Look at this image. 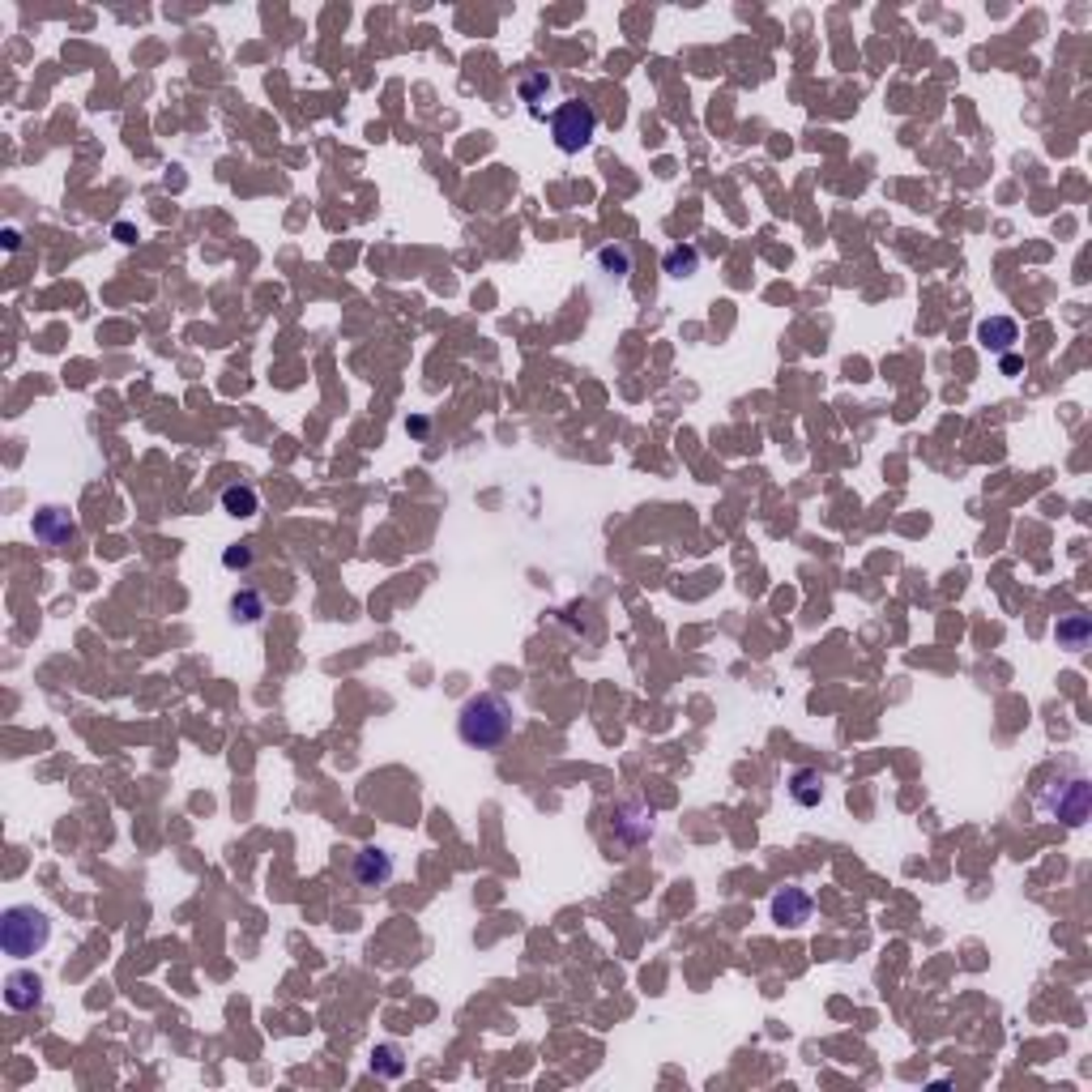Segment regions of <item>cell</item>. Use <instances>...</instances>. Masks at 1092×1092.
<instances>
[{"mask_svg":"<svg viewBox=\"0 0 1092 1092\" xmlns=\"http://www.w3.org/2000/svg\"><path fill=\"white\" fill-rule=\"evenodd\" d=\"M43 1003V978L30 969H18L5 978V1007L9 1012H30V1007Z\"/></svg>","mask_w":1092,"mask_h":1092,"instance_id":"9c48e42d","label":"cell"},{"mask_svg":"<svg viewBox=\"0 0 1092 1092\" xmlns=\"http://www.w3.org/2000/svg\"><path fill=\"white\" fill-rule=\"evenodd\" d=\"M5 248H9V252H18V248H22V235H18V231H13V227L5 231Z\"/></svg>","mask_w":1092,"mask_h":1092,"instance_id":"d6986e66","label":"cell"},{"mask_svg":"<svg viewBox=\"0 0 1092 1092\" xmlns=\"http://www.w3.org/2000/svg\"><path fill=\"white\" fill-rule=\"evenodd\" d=\"M35 537H39L43 547H52V551L69 547L73 537H77V520H73V512L60 508V503H47V508H39V512H35Z\"/></svg>","mask_w":1092,"mask_h":1092,"instance_id":"52a82bcc","label":"cell"},{"mask_svg":"<svg viewBox=\"0 0 1092 1092\" xmlns=\"http://www.w3.org/2000/svg\"><path fill=\"white\" fill-rule=\"evenodd\" d=\"M598 269L607 278H619L624 282L632 274V248L628 244H607V248H598Z\"/></svg>","mask_w":1092,"mask_h":1092,"instance_id":"2e32d148","label":"cell"},{"mask_svg":"<svg viewBox=\"0 0 1092 1092\" xmlns=\"http://www.w3.org/2000/svg\"><path fill=\"white\" fill-rule=\"evenodd\" d=\"M252 560H257V542H235L223 551V568H231V573H248Z\"/></svg>","mask_w":1092,"mask_h":1092,"instance_id":"ac0fdd59","label":"cell"},{"mask_svg":"<svg viewBox=\"0 0 1092 1092\" xmlns=\"http://www.w3.org/2000/svg\"><path fill=\"white\" fill-rule=\"evenodd\" d=\"M662 269H666L670 278H679V282H683V278H696V269H700V248H692V244H675V248H670L666 257H662Z\"/></svg>","mask_w":1092,"mask_h":1092,"instance_id":"5bb4252c","label":"cell"},{"mask_svg":"<svg viewBox=\"0 0 1092 1092\" xmlns=\"http://www.w3.org/2000/svg\"><path fill=\"white\" fill-rule=\"evenodd\" d=\"M47 939H52V918L35 904H9L0 914V948H5V956L26 961V956L47 948Z\"/></svg>","mask_w":1092,"mask_h":1092,"instance_id":"3957f363","label":"cell"},{"mask_svg":"<svg viewBox=\"0 0 1092 1092\" xmlns=\"http://www.w3.org/2000/svg\"><path fill=\"white\" fill-rule=\"evenodd\" d=\"M231 619H235V624H261V619H265V594L240 590V594L231 598Z\"/></svg>","mask_w":1092,"mask_h":1092,"instance_id":"e0dca14e","label":"cell"},{"mask_svg":"<svg viewBox=\"0 0 1092 1092\" xmlns=\"http://www.w3.org/2000/svg\"><path fill=\"white\" fill-rule=\"evenodd\" d=\"M223 512H227V516H235V520L257 516V512H261V495H257V486H248V482H231V486H223Z\"/></svg>","mask_w":1092,"mask_h":1092,"instance_id":"8fae6325","label":"cell"},{"mask_svg":"<svg viewBox=\"0 0 1092 1092\" xmlns=\"http://www.w3.org/2000/svg\"><path fill=\"white\" fill-rule=\"evenodd\" d=\"M978 342L990 350V355H1012L1020 342V325L1012 316H990V321L978 325Z\"/></svg>","mask_w":1092,"mask_h":1092,"instance_id":"30bf717a","label":"cell"},{"mask_svg":"<svg viewBox=\"0 0 1092 1092\" xmlns=\"http://www.w3.org/2000/svg\"><path fill=\"white\" fill-rule=\"evenodd\" d=\"M372 1071L380 1075V1080H401V1075H406V1054H401V1046H393V1041L376 1046L372 1050Z\"/></svg>","mask_w":1092,"mask_h":1092,"instance_id":"9a60e30c","label":"cell"},{"mask_svg":"<svg viewBox=\"0 0 1092 1092\" xmlns=\"http://www.w3.org/2000/svg\"><path fill=\"white\" fill-rule=\"evenodd\" d=\"M768 914H772V922H777V927L798 931V927H806V922H811L815 900H811V892H806V887H777V892H772V900H768Z\"/></svg>","mask_w":1092,"mask_h":1092,"instance_id":"8992f818","label":"cell"},{"mask_svg":"<svg viewBox=\"0 0 1092 1092\" xmlns=\"http://www.w3.org/2000/svg\"><path fill=\"white\" fill-rule=\"evenodd\" d=\"M551 98H556V77H551L547 69H525L520 73V103H525V111L533 115V120H547Z\"/></svg>","mask_w":1092,"mask_h":1092,"instance_id":"ba28073f","label":"cell"},{"mask_svg":"<svg viewBox=\"0 0 1092 1092\" xmlns=\"http://www.w3.org/2000/svg\"><path fill=\"white\" fill-rule=\"evenodd\" d=\"M1088 636H1092V624H1088V615H1063L1058 619V649H1067V653H1084L1088 649Z\"/></svg>","mask_w":1092,"mask_h":1092,"instance_id":"4fadbf2b","label":"cell"},{"mask_svg":"<svg viewBox=\"0 0 1092 1092\" xmlns=\"http://www.w3.org/2000/svg\"><path fill=\"white\" fill-rule=\"evenodd\" d=\"M516 726V713H512V700L499 696V692H478L461 704L457 713V738L465 747L474 751H499L508 743V734Z\"/></svg>","mask_w":1092,"mask_h":1092,"instance_id":"7a4b0ae2","label":"cell"},{"mask_svg":"<svg viewBox=\"0 0 1092 1092\" xmlns=\"http://www.w3.org/2000/svg\"><path fill=\"white\" fill-rule=\"evenodd\" d=\"M1033 806L1054 824H1067V828H1080L1088 819V806H1092V781L1088 772L1075 764V760H1058L1050 764V772L1037 781L1033 789Z\"/></svg>","mask_w":1092,"mask_h":1092,"instance_id":"6da1fadb","label":"cell"},{"mask_svg":"<svg viewBox=\"0 0 1092 1092\" xmlns=\"http://www.w3.org/2000/svg\"><path fill=\"white\" fill-rule=\"evenodd\" d=\"M350 875H355V887H363V892H380V887H389L393 875H397V862H393V853L389 849H380V845H363L355 853V866H350Z\"/></svg>","mask_w":1092,"mask_h":1092,"instance_id":"5b68a950","label":"cell"},{"mask_svg":"<svg viewBox=\"0 0 1092 1092\" xmlns=\"http://www.w3.org/2000/svg\"><path fill=\"white\" fill-rule=\"evenodd\" d=\"M789 798L798 806H819L824 802V777L819 768H794L789 772Z\"/></svg>","mask_w":1092,"mask_h":1092,"instance_id":"7c38bea8","label":"cell"},{"mask_svg":"<svg viewBox=\"0 0 1092 1092\" xmlns=\"http://www.w3.org/2000/svg\"><path fill=\"white\" fill-rule=\"evenodd\" d=\"M551 137H556L560 154H581L590 149L598 137V111L585 98H564V103L551 111Z\"/></svg>","mask_w":1092,"mask_h":1092,"instance_id":"277c9868","label":"cell"},{"mask_svg":"<svg viewBox=\"0 0 1092 1092\" xmlns=\"http://www.w3.org/2000/svg\"><path fill=\"white\" fill-rule=\"evenodd\" d=\"M1003 372H1020V359L1016 355H1003Z\"/></svg>","mask_w":1092,"mask_h":1092,"instance_id":"ffe728a7","label":"cell"}]
</instances>
